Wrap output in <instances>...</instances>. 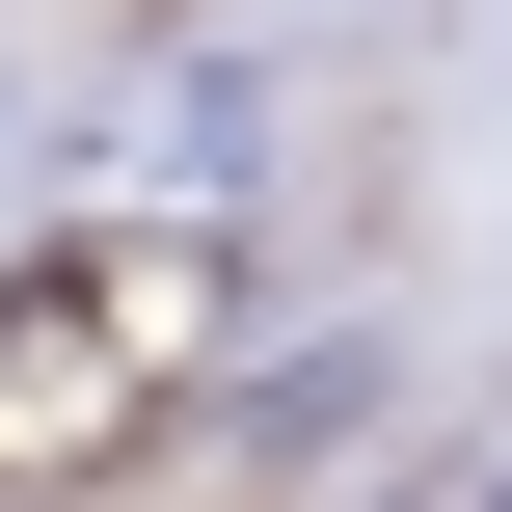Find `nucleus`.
I'll return each instance as SVG.
<instances>
[{"instance_id": "1", "label": "nucleus", "mask_w": 512, "mask_h": 512, "mask_svg": "<svg viewBox=\"0 0 512 512\" xmlns=\"http://www.w3.org/2000/svg\"><path fill=\"white\" fill-rule=\"evenodd\" d=\"M189 378H216V243H162V216L0 243V486H81V459H135Z\"/></svg>"}]
</instances>
